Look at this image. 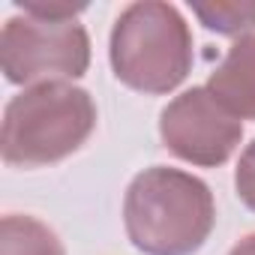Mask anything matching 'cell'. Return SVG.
Listing matches in <instances>:
<instances>
[{
	"instance_id": "3957f363",
	"label": "cell",
	"mask_w": 255,
	"mask_h": 255,
	"mask_svg": "<svg viewBox=\"0 0 255 255\" xmlns=\"http://www.w3.org/2000/svg\"><path fill=\"white\" fill-rule=\"evenodd\" d=\"M108 57L120 84L162 96L177 90L192 69V30L171 3H129L111 27Z\"/></svg>"
},
{
	"instance_id": "7a4b0ae2",
	"label": "cell",
	"mask_w": 255,
	"mask_h": 255,
	"mask_svg": "<svg viewBox=\"0 0 255 255\" xmlns=\"http://www.w3.org/2000/svg\"><path fill=\"white\" fill-rule=\"evenodd\" d=\"M93 96L69 81H45L24 87L3 111L0 153L12 168L54 165L93 135Z\"/></svg>"
},
{
	"instance_id": "8992f818",
	"label": "cell",
	"mask_w": 255,
	"mask_h": 255,
	"mask_svg": "<svg viewBox=\"0 0 255 255\" xmlns=\"http://www.w3.org/2000/svg\"><path fill=\"white\" fill-rule=\"evenodd\" d=\"M234 117L255 120V36L237 39L204 84Z\"/></svg>"
},
{
	"instance_id": "30bf717a",
	"label": "cell",
	"mask_w": 255,
	"mask_h": 255,
	"mask_svg": "<svg viewBox=\"0 0 255 255\" xmlns=\"http://www.w3.org/2000/svg\"><path fill=\"white\" fill-rule=\"evenodd\" d=\"M234 189H237L240 201L249 210H255V141L240 153V162L234 171Z\"/></svg>"
},
{
	"instance_id": "ba28073f",
	"label": "cell",
	"mask_w": 255,
	"mask_h": 255,
	"mask_svg": "<svg viewBox=\"0 0 255 255\" xmlns=\"http://www.w3.org/2000/svg\"><path fill=\"white\" fill-rule=\"evenodd\" d=\"M198 21L207 30H216L222 36H252L255 30V0H213V3H189Z\"/></svg>"
},
{
	"instance_id": "5b68a950",
	"label": "cell",
	"mask_w": 255,
	"mask_h": 255,
	"mask_svg": "<svg viewBox=\"0 0 255 255\" xmlns=\"http://www.w3.org/2000/svg\"><path fill=\"white\" fill-rule=\"evenodd\" d=\"M159 138L177 159L198 168H216L237 150L243 123L207 87H192L162 108Z\"/></svg>"
},
{
	"instance_id": "6da1fadb",
	"label": "cell",
	"mask_w": 255,
	"mask_h": 255,
	"mask_svg": "<svg viewBox=\"0 0 255 255\" xmlns=\"http://www.w3.org/2000/svg\"><path fill=\"white\" fill-rule=\"evenodd\" d=\"M123 225L144 255H192L216 225L213 192L189 171L168 165L144 168L126 189Z\"/></svg>"
},
{
	"instance_id": "52a82bcc",
	"label": "cell",
	"mask_w": 255,
	"mask_h": 255,
	"mask_svg": "<svg viewBox=\"0 0 255 255\" xmlns=\"http://www.w3.org/2000/svg\"><path fill=\"white\" fill-rule=\"evenodd\" d=\"M0 255H66V249L45 222L6 213L0 222Z\"/></svg>"
},
{
	"instance_id": "277c9868",
	"label": "cell",
	"mask_w": 255,
	"mask_h": 255,
	"mask_svg": "<svg viewBox=\"0 0 255 255\" xmlns=\"http://www.w3.org/2000/svg\"><path fill=\"white\" fill-rule=\"evenodd\" d=\"M0 63L9 84H45L81 78L90 66V36L72 21L15 15L0 33Z\"/></svg>"
},
{
	"instance_id": "8fae6325",
	"label": "cell",
	"mask_w": 255,
	"mask_h": 255,
	"mask_svg": "<svg viewBox=\"0 0 255 255\" xmlns=\"http://www.w3.org/2000/svg\"><path fill=\"white\" fill-rule=\"evenodd\" d=\"M228 255H255V234H249V237H243Z\"/></svg>"
},
{
	"instance_id": "9c48e42d",
	"label": "cell",
	"mask_w": 255,
	"mask_h": 255,
	"mask_svg": "<svg viewBox=\"0 0 255 255\" xmlns=\"http://www.w3.org/2000/svg\"><path fill=\"white\" fill-rule=\"evenodd\" d=\"M15 6L24 15L45 18V21H72L78 12H84V3H69V0H15Z\"/></svg>"
}]
</instances>
